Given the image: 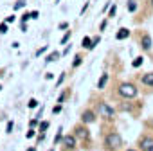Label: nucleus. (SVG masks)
<instances>
[{"mask_svg":"<svg viewBox=\"0 0 153 151\" xmlns=\"http://www.w3.org/2000/svg\"><path fill=\"white\" fill-rule=\"evenodd\" d=\"M119 95L121 97H126V99H133V97H137V87L133 85V83H121L119 85Z\"/></svg>","mask_w":153,"mask_h":151,"instance_id":"nucleus-1","label":"nucleus"},{"mask_svg":"<svg viewBox=\"0 0 153 151\" xmlns=\"http://www.w3.org/2000/svg\"><path fill=\"white\" fill-rule=\"evenodd\" d=\"M105 144H106V147H110V149H117V147H121V144H123V137L119 135V133H108L106 135V138H105Z\"/></svg>","mask_w":153,"mask_h":151,"instance_id":"nucleus-2","label":"nucleus"},{"mask_svg":"<svg viewBox=\"0 0 153 151\" xmlns=\"http://www.w3.org/2000/svg\"><path fill=\"white\" fill-rule=\"evenodd\" d=\"M97 110H99V113H101L103 117H106V119H114V117H115L114 108L108 106L106 103H99V104H97Z\"/></svg>","mask_w":153,"mask_h":151,"instance_id":"nucleus-3","label":"nucleus"},{"mask_svg":"<svg viewBox=\"0 0 153 151\" xmlns=\"http://www.w3.org/2000/svg\"><path fill=\"white\" fill-rule=\"evenodd\" d=\"M139 147H140V151H153V138L151 137H142L139 140Z\"/></svg>","mask_w":153,"mask_h":151,"instance_id":"nucleus-4","label":"nucleus"},{"mask_svg":"<svg viewBox=\"0 0 153 151\" xmlns=\"http://www.w3.org/2000/svg\"><path fill=\"white\" fill-rule=\"evenodd\" d=\"M94 121H96V113H94V112H90V110L83 112V115H81V122H83V124H90V122H94Z\"/></svg>","mask_w":153,"mask_h":151,"instance_id":"nucleus-5","label":"nucleus"},{"mask_svg":"<svg viewBox=\"0 0 153 151\" xmlns=\"http://www.w3.org/2000/svg\"><path fill=\"white\" fill-rule=\"evenodd\" d=\"M63 146H65L67 149H72V147L76 146V137H74V135H65V137H63Z\"/></svg>","mask_w":153,"mask_h":151,"instance_id":"nucleus-6","label":"nucleus"},{"mask_svg":"<svg viewBox=\"0 0 153 151\" xmlns=\"http://www.w3.org/2000/svg\"><path fill=\"white\" fill-rule=\"evenodd\" d=\"M140 47H142L144 50H149V49H151V36H149V34H142V38H140Z\"/></svg>","mask_w":153,"mask_h":151,"instance_id":"nucleus-7","label":"nucleus"},{"mask_svg":"<svg viewBox=\"0 0 153 151\" xmlns=\"http://www.w3.org/2000/svg\"><path fill=\"white\" fill-rule=\"evenodd\" d=\"M76 135H78V138H83V140H87V138L90 137V133H88V130H87L85 126L76 128Z\"/></svg>","mask_w":153,"mask_h":151,"instance_id":"nucleus-8","label":"nucleus"},{"mask_svg":"<svg viewBox=\"0 0 153 151\" xmlns=\"http://www.w3.org/2000/svg\"><path fill=\"white\" fill-rule=\"evenodd\" d=\"M140 81H142V85H146V87H153V72H148V74H144Z\"/></svg>","mask_w":153,"mask_h":151,"instance_id":"nucleus-9","label":"nucleus"},{"mask_svg":"<svg viewBox=\"0 0 153 151\" xmlns=\"http://www.w3.org/2000/svg\"><path fill=\"white\" fill-rule=\"evenodd\" d=\"M128 36H130V31H128V29H124V27H123V29H119V31H117V34H115V38H117V40H126Z\"/></svg>","mask_w":153,"mask_h":151,"instance_id":"nucleus-10","label":"nucleus"},{"mask_svg":"<svg viewBox=\"0 0 153 151\" xmlns=\"http://www.w3.org/2000/svg\"><path fill=\"white\" fill-rule=\"evenodd\" d=\"M106 83H108V74H103V76H101V79H99V83H97V88L103 90V88L106 87Z\"/></svg>","mask_w":153,"mask_h":151,"instance_id":"nucleus-11","label":"nucleus"},{"mask_svg":"<svg viewBox=\"0 0 153 151\" xmlns=\"http://www.w3.org/2000/svg\"><path fill=\"white\" fill-rule=\"evenodd\" d=\"M128 11L130 13L137 11V2H135V0H128Z\"/></svg>","mask_w":153,"mask_h":151,"instance_id":"nucleus-12","label":"nucleus"},{"mask_svg":"<svg viewBox=\"0 0 153 151\" xmlns=\"http://www.w3.org/2000/svg\"><path fill=\"white\" fill-rule=\"evenodd\" d=\"M81 63H83V56H76V58H74V61H72V67L76 68V67H79Z\"/></svg>","mask_w":153,"mask_h":151,"instance_id":"nucleus-13","label":"nucleus"},{"mask_svg":"<svg viewBox=\"0 0 153 151\" xmlns=\"http://www.w3.org/2000/svg\"><path fill=\"white\" fill-rule=\"evenodd\" d=\"M58 58H59V52H58V50H54V52H51V54L47 56V61H56Z\"/></svg>","mask_w":153,"mask_h":151,"instance_id":"nucleus-14","label":"nucleus"},{"mask_svg":"<svg viewBox=\"0 0 153 151\" xmlns=\"http://www.w3.org/2000/svg\"><path fill=\"white\" fill-rule=\"evenodd\" d=\"M83 47H85V49H92V40H90L88 36L83 38Z\"/></svg>","mask_w":153,"mask_h":151,"instance_id":"nucleus-15","label":"nucleus"},{"mask_svg":"<svg viewBox=\"0 0 153 151\" xmlns=\"http://www.w3.org/2000/svg\"><path fill=\"white\" fill-rule=\"evenodd\" d=\"M47 128H49V122H47V121H43V122L40 124V133H45V131H47Z\"/></svg>","mask_w":153,"mask_h":151,"instance_id":"nucleus-16","label":"nucleus"},{"mask_svg":"<svg viewBox=\"0 0 153 151\" xmlns=\"http://www.w3.org/2000/svg\"><path fill=\"white\" fill-rule=\"evenodd\" d=\"M0 33H2V34H6V33H7V24H6V22L0 24Z\"/></svg>","mask_w":153,"mask_h":151,"instance_id":"nucleus-17","label":"nucleus"},{"mask_svg":"<svg viewBox=\"0 0 153 151\" xmlns=\"http://www.w3.org/2000/svg\"><path fill=\"white\" fill-rule=\"evenodd\" d=\"M68 38H70V31H67V33H65V36L61 38V45H63V43H67V41H68Z\"/></svg>","mask_w":153,"mask_h":151,"instance_id":"nucleus-18","label":"nucleus"},{"mask_svg":"<svg viewBox=\"0 0 153 151\" xmlns=\"http://www.w3.org/2000/svg\"><path fill=\"white\" fill-rule=\"evenodd\" d=\"M140 65H142V58H135V59H133V67L137 68V67H140Z\"/></svg>","mask_w":153,"mask_h":151,"instance_id":"nucleus-19","label":"nucleus"},{"mask_svg":"<svg viewBox=\"0 0 153 151\" xmlns=\"http://www.w3.org/2000/svg\"><path fill=\"white\" fill-rule=\"evenodd\" d=\"M27 106H29V108H36V106H38V101H36V99H31V101L27 103Z\"/></svg>","mask_w":153,"mask_h":151,"instance_id":"nucleus-20","label":"nucleus"},{"mask_svg":"<svg viewBox=\"0 0 153 151\" xmlns=\"http://www.w3.org/2000/svg\"><path fill=\"white\" fill-rule=\"evenodd\" d=\"M25 6V0H18V2L15 4V9H20V7H24Z\"/></svg>","mask_w":153,"mask_h":151,"instance_id":"nucleus-21","label":"nucleus"},{"mask_svg":"<svg viewBox=\"0 0 153 151\" xmlns=\"http://www.w3.org/2000/svg\"><path fill=\"white\" fill-rule=\"evenodd\" d=\"M115 11H117V7H115V6H112V7H110V11H108V16H115Z\"/></svg>","mask_w":153,"mask_h":151,"instance_id":"nucleus-22","label":"nucleus"},{"mask_svg":"<svg viewBox=\"0 0 153 151\" xmlns=\"http://www.w3.org/2000/svg\"><path fill=\"white\" fill-rule=\"evenodd\" d=\"M61 131H63V130L59 128V130H58V135H56V138H54V142H56V144H58V142L61 140Z\"/></svg>","mask_w":153,"mask_h":151,"instance_id":"nucleus-23","label":"nucleus"},{"mask_svg":"<svg viewBox=\"0 0 153 151\" xmlns=\"http://www.w3.org/2000/svg\"><path fill=\"white\" fill-rule=\"evenodd\" d=\"M29 16H31L33 20H36V18H38V11H31V13H29Z\"/></svg>","mask_w":153,"mask_h":151,"instance_id":"nucleus-24","label":"nucleus"},{"mask_svg":"<svg viewBox=\"0 0 153 151\" xmlns=\"http://www.w3.org/2000/svg\"><path fill=\"white\" fill-rule=\"evenodd\" d=\"M106 24H108V22H106V20H103V22H101V25H99V31H105V29H106Z\"/></svg>","mask_w":153,"mask_h":151,"instance_id":"nucleus-25","label":"nucleus"},{"mask_svg":"<svg viewBox=\"0 0 153 151\" xmlns=\"http://www.w3.org/2000/svg\"><path fill=\"white\" fill-rule=\"evenodd\" d=\"M63 81H65V74H61V76H59V78H58V87H59V85H61Z\"/></svg>","mask_w":153,"mask_h":151,"instance_id":"nucleus-26","label":"nucleus"},{"mask_svg":"<svg viewBox=\"0 0 153 151\" xmlns=\"http://www.w3.org/2000/svg\"><path fill=\"white\" fill-rule=\"evenodd\" d=\"M33 135H34V130H33V128H31V130H29V131H27V135H25V137H27V138H31V137H33Z\"/></svg>","mask_w":153,"mask_h":151,"instance_id":"nucleus-27","label":"nucleus"},{"mask_svg":"<svg viewBox=\"0 0 153 151\" xmlns=\"http://www.w3.org/2000/svg\"><path fill=\"white\" fill-rule=\"evenodd\" d=\"M67 27H68V24H67V22H61V24H59V29H67Z\"/></svg>","mask_w":153,"mask_h":151,"instance_id":"nucleus-28","label":"nucleus"},{"mask_svg":"<svg viewBox=\"0 0 153 151\" xmlns=\"http://www.w3.org/2000/svg\"><path fill=\"white\" fill-rule=\"evenodd\" d=\"M97 41H99V36H96V38H94V40H92V49H94V47H96V43H97Z\"/></svg>","mask_w":153,"mask_h":151,"instance_id":"nucleus-29","label":"nucleus"},{"mask_svg":"<svg viewBox=\"0 0 153 151\" xmlns=\"http://www.w3.org/2000/svg\"><path fill=\"white\" fill-rule=\"evenodd\" d=\"M52 112H54V113H59V112H61V104H58V106H56Z\"/></svg>","mask_w":153,"mask_h":151,"instance_id":"nucleus-30","label":"nucleus"},{"mask_svg":"<svg viewBox=\"0 0 153 151\" xmlns=\"http://www.w3.org/2000/svg\"><path fill=\"white\" fill-rule=\"evenodd\" d=\"M29 126H31V128H36V126H38V121H31Z\"/></svg>","mask_w":153,"mask_h":151,"instance_id":"nucleus-31","label":"nucleus"},{"mask_svg":"<svg viewBox=\"0 0 153 151\" xmlns=\"http://www.w3.org/2000/svg\"><path fill=\"white\" fill-rule=\"evenodd\" d=\"M29 18H31V16H29V13H25V15L22 16V22H25V20H29Z\"/></svg>","mask_w":153,"mask_h":151,"instance_id":"nucleus-32","label":"nucleus"},{"mask_svg":"<svg viewBox=\"0 0 153 151\" xmlns=\"http://www.w3.org/2000/svg\"><path fill=\"white\" fill-rule=\"evenodd\" d=\"M11 22H15V16L11 15V16H7V24H11Z\"/></svg>","mask_w":153,"mask_h":151,"instance_id":"nucleus-33","label":"nucleus"},{"mask_svg":"<svg viewBox=\"0 0 153 151\" xmlns=\"http://www.w3.org/2000/svg\"><path fill=\"white\" fill-rule=\"evenodd\" d=\"M43 52H45V47H42V49H40V50L36 52V56H40V54H43Z\"/></svg>","mask_w":153,"mask_h":151,"instance_id":"nucleus-34","label":"nucleus"},{"mask_svg":"<svg viewBox=\"0 0 153 151\" xmlns=\"http://www.w3.org/2000/svg\"><path fill=\"white\" fill-rule=\"evenodd\" d=\"M27 151H36V147H29V149H27Z\"/></svg>","mask_w":153,"mask_h":151,"instance_id":"nucleus-35","label":"nucleus"},{"mask_svg":"<svg viewBox=\"0 0 153 151\" xmlns=\"http://www.w3.org/2000/svg\"><path fill=\"white\" fill-rule=\"evenodd\" d=\"M128 151H140V149H128Z\"/></svg>","mask_w":153,"mask_h":151,"instance_id":"nucleus-36","label":"nucleus"},{"mask_svg":"<svg viewBox=\"0 0 153 151\" xmlns=\"http://www.w3.org/2000/svg\"><path fill=\"white\" fill-rule=\"evenodd\" d=\"M151 7H153V0H151Z\"/></svg>","mask_w":153,"mask_h":151,"instance_id":"nucleus-37","label":"nucleus"},{"mask_svg":"<svg viewBox=\"0 0 153 151\" xmlns=\"http://www.w3.org/2000/svg\"><path fill=\"white\" fill-rule=\"evenodd\" d=\"M0 90H2V87H0Z\"/></svg>","mask_w":153,"mask_h":151,"instance_id":"nucleus-38","label":"nucleus"},{"mask_svg":"<svg viewBox=\"0 0 153 151\" xmlns=\"http://www.w3.org/2000/svg\"><path fill=\"white\" fill-rule=\"evenodd\" d=\"M51 151H54V149H51Z\"/></svg>","mask_w":153,"mask_h":151,"instance_id":"nucleus-39","label":"nucleus"}]
</instances>
